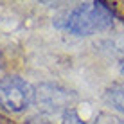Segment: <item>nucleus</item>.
I'll use <instances>...</instances> for the list:
<instances>
[{
    "mask_svg": "<svg viewBox=\"0 0 124 124\" xmlns=\"http://www.w3.org/2000/svg\"><path fill=\"white\" fill-rule=\"evenodd\" d=\"M113 23V11L104 2H86L74 7L63 18L61 27L76 36H90Z\"/></svg>",
    "mask_w": 124,
    "mask_h": 124,
    "instance_id": "obj_1",
    "label": "nucleus"
},
{
    "mask_svg": "<svg viewBox=\"0 0 124 124\" xmlns=\"http://www.w3.org/2000/svg\"><path fill=\"white\" fill-rule=\"evenodd\" d=\"M36 99L32 85L18 76H6L0 81V108L20 113L27 110Z\"/></svg>",
    "mask_w": 124,
    "mask_h": 124,
    "instance_id": "obj_2",
    "label": "nucleus"
},
{
    "mask_svg": "<svg viewBox=\"0 0 124 124\" xmlns=\"http://www.w3.org/2000/svg\"><path fill=\"white\" fill-rule=\"evenodd\" d=\"M38 102H40L43 108L47 110H59L65 108L68 110V97L72 95L70 90H65V88L54 86V85H40L38 86Z\"/></svg>",
    "mask_w": 124,
    "mask_h": 124,
    "instance_id": "obj_3",
    "label": "nucleus"
},
{
    "mask_svg": "<svg viewBox=\"0 0 124 124\" xmlns=\"http://www.w3.org/2000/svg\"><path fill=\"white\" fill-rule=\"evenodd\" d=\"M106 101L117 112L124 113V83H115L106 90Z\"/></svg>",
    "mask_w": 124,
    "mask_h": 124,
    "instance_id": "obj_4",
    "label": "nucleus"
},
{
    "mask_svg": "<svg viewBox=\"0 0 124 124\" xmlns=\"http://www.w3.org/2000/svg\"><path fill=\"white\" fill-rule=\"evenodd\" d=\"M59 124H85V121L79 117V113L76 112L74 108H68V110H63L61 122Z\"/></svg>",
    "mask_w": 124,
    "mask_h": 124,
    "instance_id": "obj_5",
    "label": "nucleus"
},
{
    "mask_svg": "<svg viewBox=\"0 0 124 124\" xmlns=\"http://www.w3.org/2000/svg\"><path fill=\"white\" fill-rule=\"evenodd\" d=\"M92 124H124V119L117 117V115H112V113H99L93 119Z\"/></svg>",
    "mask_w": 124,
    "mask_h": 124,
    "instance_id": "obj_6",
    "label": "nucleus"
},
{
    "mask_svg": "<svg viewBox=\"0 0 124 124\" xmlns=\"http://www.w3.org/2000/svg\"><path fill=\"white\" fill-rule=\"evenodd\" d=\"M121 72H122V74H124V63H122V65H121Z\"/></svg>",
    "mask_w": 124,
    "mask_h": 124,
    "instance_id": "obj_7",
    "label": "nucleus"
},
{
    "mask_svg": "<svg viewBox=\"0 0 124 124\" xmlns=\"http://www.w3.org/2000/svg\"><path fill=\"white\" fill-rule=\"evenodd\" d=\"M0 59H2V58H0Z\"/></svg>",
    "mask_w": 124,
    "mask_h": 124,
    "instance_id": "obj_8",
    "label": "nucleus"
}]
</instances>
